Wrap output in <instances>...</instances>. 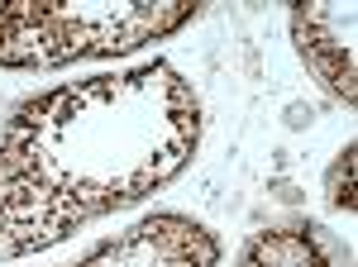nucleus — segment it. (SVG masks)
Listing matches in <instances>:
<instances>
[{
    "mask_svg": "<svg viewBox=\"0 0 358 267\" xmlns=\"http://www.w3.org/2000/svg\"><path fill=\"white\" fill-rule=\"evenodd\" d=\"M201 143V101L172 62L38 91L0 124V158L77 229L163 191Z\"/></svg>",
    "mask_w": 358,
    "mask_h": 267,
    "instance_id": "f257e3e1",
    "label": "nucleus"
},
{
    "mask_svg": "<svg viewBox=\"0 0 358 267\" xmlns=\"http://www.w3.org/2000/svg\"><path fill=\"white\" fill-rule=\"evenodd\" d=\"M201 15V0H0V67L48 72L129 57Z\"/></svg>",
    "mask_w": 358,
    "mask_h": 267,
    "instance_id": "f03ea898",
    "label": "nucleus"
},
{
    "mask_svg": "<svg viewBox=\"0 0 358 267\" xmlns=\"http://www.w3.org/2000/svg\"><path fill=\"white\" fill-rule=\"evenodd\" d=\"M292 38L310 67V77L334 101L354 110L358 101V5L354 0H296L292 5Z\"/></svg>",
    "mask_w": 358,
    "mask_h": 267,
    "instance_id": "7ed1b4c3",
    "label": "nucleus"
},
{
    "mask_svg": "<svg viewBox=\"0 0 358 267\" xmlns=\"http://www.w3.org/2000/svg\"><path fill=\"white\" fill-rule=\"evenodd\" d=\"M220 239L187 215H148L129 234L91 248L72 267H215Z\"/></svg>",
    "mask_w": 358,
    "mask_h": 267,
    "instance_id": "20e7f679",
    "label": "nucleus"
},
{
    "mask_svg": "<svg viewBox=\"0 0 358 267\" xmlns=\"http://www.w3.org/2000/svg\"><path fill=\"white\" fill-rule=\"evenodd\" d=\"M72 234H77V224L62 210H53L10 162L0 158V263L43 253V248L72 239Z\"/></svg>",
    "mask_w": 358,
    "mask_h": 267,
    "instance_id": "39448f33",
    "label": "nucleus"
},
{
    "mask_svg": "<svg viewBox=\"0 0 358 267\" xmlns=\"http://www.w3.org/2000/svg\"><path fill=\"white\" fill-rule=\"evenodd\" d=\"M234 267H334L330 243L320 239V229L310 219L292 224H268L239 248Z\"/></svg>",
    "mask_w": 358,
    "mask_h": 267,
    "instance_id": "423d86ee",
    "label": "nucleus"
},
{
    "mask_svg": "<svg viewBox=\"0 0 358 267\" xmlns=\"http://www.w3.org/2000/svg\"><path fill=\"white\" fill-rule=\"evenodd\" d=\"M354 162H358V143L349 138V143H344V153L334 158L330 177H325V196H330V205H339L344 215L358 205V196H354Z\"/></svg>",
    "mask_w": 358,
    "mask_h": 267,
    "instance_id": "0eeeda50",
    "label": "nucleus"
}]
</instances>
